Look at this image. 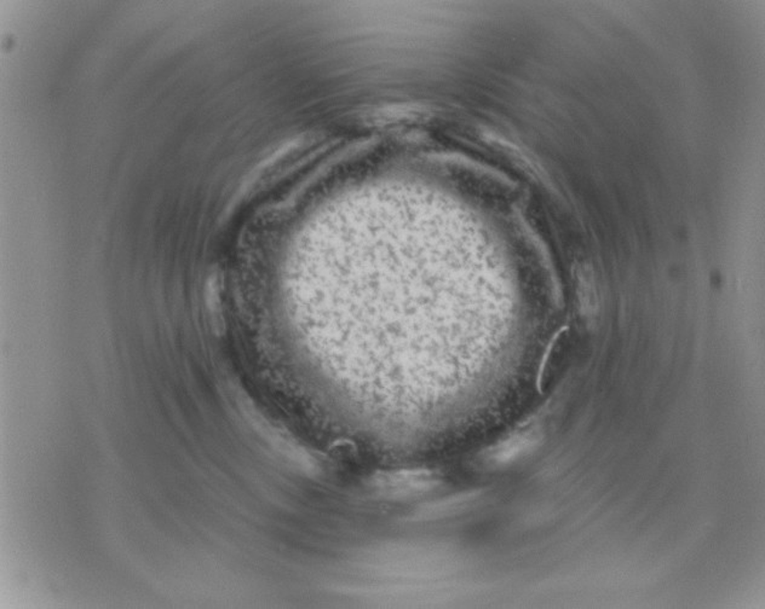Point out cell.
Returning a JSON list of instances; mask_svg holds the SVG:
<instances>
[{"label":"cell","mask_w":765,"mask_h":609,"mask_svg":"<svg viewBox=\"0 0 765 609\" xmlns=\"http://www.w3.org/2000/svg\"><path fill=\"white\" fill-rule=\"evenodd\" d=\"M377 488L394 493L421 491L435 485V479L430 472H400L394 473L377 479Z\"/></svg>","instance_id":"6da1fadb"}]
</instances>
